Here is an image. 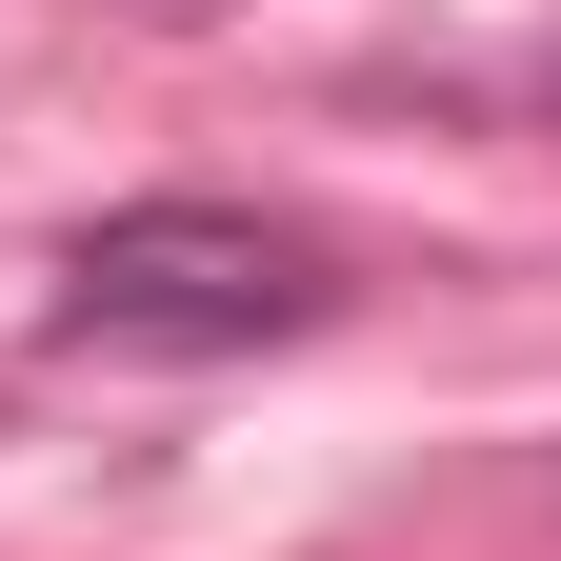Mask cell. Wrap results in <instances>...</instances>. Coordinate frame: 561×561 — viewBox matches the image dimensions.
I'll return each instance as SVG.
<instances>
[{
	"label": "cell",
	"instance_id": "1",
	"mask_svg": "<svg viewBox=\"0 0 561 561\" xmlns=\"http://www.w3.org/2000/svg\"><path fill=\"white\" fill-rule=\"evenodd\" d=\"M60 341L101 362H261V341L321 321V241L261 221V201H121V221L60 241Z\"/></svg>",
	"mask_w": 561,
	"mask_h": 561
}]
</instances>
